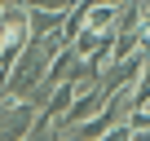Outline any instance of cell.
Returning <instances> with one entry per match:
<instances>
[{"instance_id": "obj_1", "label": "cell", "mask_w": 150, "mask_h": 141, "mask_svg": "<svg viewBox=\"0 0 150 141\" xmlns=\"http://www.w3.org/2000/svg\"><path fill=\"white\" fill-rule=\"evenodd\" d=\"M35 5H40V9H71L75 0H35Z\"/></svg>"}]
</instances>
